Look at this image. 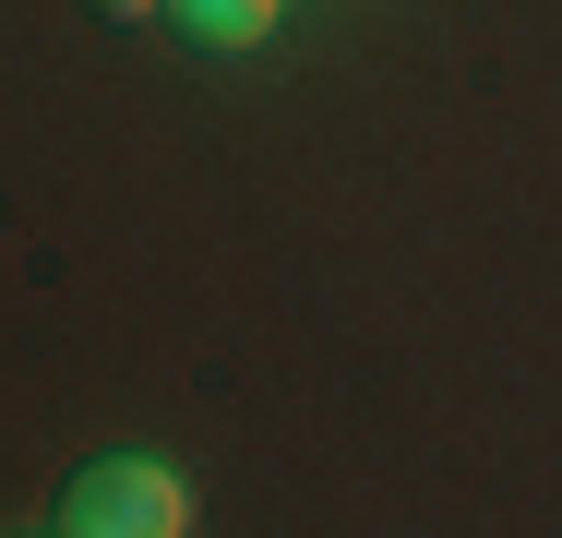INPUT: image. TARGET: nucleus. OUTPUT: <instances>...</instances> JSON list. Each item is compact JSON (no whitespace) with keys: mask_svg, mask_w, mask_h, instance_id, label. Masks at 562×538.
<instances>
[{"mask_svg":"<svg viewBox=\"0 0 562 538\" xmlns=\"http://www.w3.org/2000/svg\"><path fill=\"white\" fill-rule=\"evenodd\" d=\"M60 538H192V479L156 455H97L60 479Z\"/></svg>","mask_w":562,"mask_h":538,"instance_id":"obj_1","label":"nucleus"},{"mask_svg":"<svg viewBox=\"0 0 562 538\" xmlns=\"http://www.w3.org/2000/svg\"><path fill=\"white\" fill-rule=\"evenodd\" d=\"M276 12H288V0H168V24H180V48H263V36H276Z\"/></svg>","mask_w":562,"mask_h":538,"instance_id":"obj_2","label":"nucleus"},{"mask_svg":"<svg viewBox=\"0 0 562 538\" xmlns=\"http://www.w3.org/2000/svg\"><path fill=\"white\" fill-rule=\"evenodd\" d=\"M97 12H109V24H144V12H168V0H97Z\"/></svg>","mask_w":562,"mask_h":538,"instance_id":"obj_3","label":"nucleus"}]
</instances>
